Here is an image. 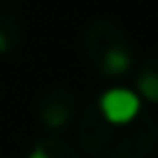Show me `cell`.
<instances>
[{"mask_svg":"<svg viewBox=\"0 0 158 158\" xmlns=\"http://www.w3.org/2000/svg\"><path fill=\"white\" fill-rule=\"evenodd\" d=\"M79 146L91 158H148L158 146V118L141 109L128 121H109L96 101L77 114Z\"/></svg>","mask_w":158,"mask_h":158,"instance_id":"1","label":"cell"},{"mask_svg":"<svg viewBox=\"0 0 158 158\" xmlns=\"http://www.w3.org/2000/svg\"><path fill=\"white\" fill-rule=\"evenodd\" d=\"M81 54L86 64L104 79L126 77L136 67V49L131 35L111 17H96L84 27Z\"/></svg>","mask_w":158,"mask_h":158,"instance_id":"2","label":"cell"},{"mask_svg":"<svg viewBox=\"0 0 158 158\" xmlns=\"http://www.w3.org/2000/svg\"><path fill=\"white\" fill-rule=\"evenodd\" d=\"M35 114H37V121L47 131L62 133L77 121V114H79L77 94L64 84H52L37 94Z\"/></svg>","mask_w":158,"mask_h":158,"instance_id":"3","label":"cell"},{"mask_svg":"<svg viewBox=\"0 0 158 158\" xmlns=\"http://www.w3.org/2000/svg\"><path fill=\"white\" fill-rule=\"evenodd\" d=\"M94 101H96L99 111L104 114V118H109V121H128L143 109L138 94H133L128 89H109Z\"/></svg>","mask_w":158,"mask_h":158,"instance_id":"4","label":"cell"},{"mask_svg":"<svg viewBox=\"0 0 158 158\" xmlns=\"http://www.w3.org/2000/svg\"><path fill=\"white\" fill-rule=\"evenodd\" d=\"M22 40H25V22L20 7L12 0H0V57L20 49Z\"/></svg>","mask_w":158,"mask_h":158,"instance_id":"5","label":"cell"},{"mask_svg":"<svg viewBox=\"0 0 158 158\" xmlns=\"http://www.w3.org/2000/svg\"><path fill=\"white\" fill-rule=\"evenodd\" d=\"M136 89L151 104H158V54H148L136 72Z\"/></svg>","mask_w":158,"mask_h":158,"instance_id":"6","label":"cell"},{"mask_svg":"<svg viewBox=\"0 0 158 158\" xmlns=\"http://www.w3.org/2000/svg\"><path fill=\"white\" fill-rule=\"evenodd\" d=\"M30 158H81V153L74 146H69L67 141H62L57 136H47L35 146Z\"/></svg>","mask_w":158,"mask_h":158,"instance_id":"7","label":"cell"}]
</instances>
